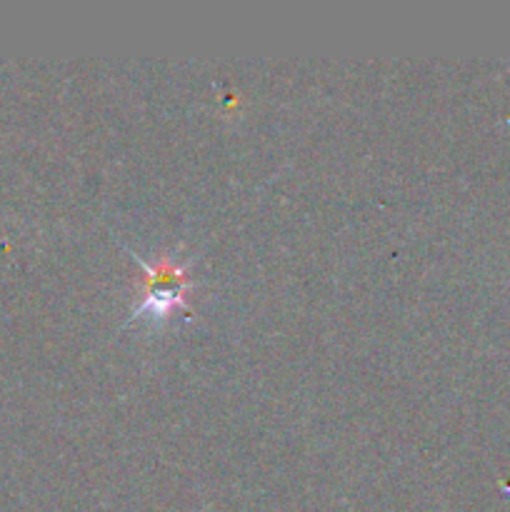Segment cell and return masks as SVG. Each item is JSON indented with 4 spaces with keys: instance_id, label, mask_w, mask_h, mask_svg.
<instances>
[{
    "instance_id": "1",
    "label": "cell",
    "mask_w": 510,
    "mask_h": 512,
    "mask_svg": "<svg viewBox=\"0 0 510 512\" xmlns=\"http://www.w3.org/2000/svg\"><path fill=\"white\" fill-rule=\"evenodd\" d=\"M140 263H143L150 273V278H148L150 295H148V300H143V305L135 310V315L145 313V310H153L155 315H163L165 310L173 308V305L178 303L180 295H183V290H185V285H188L185 283L183 268L175 263H170V260H158V265H150L148 260H140Z\"/></svg>"
}]
</instances>
